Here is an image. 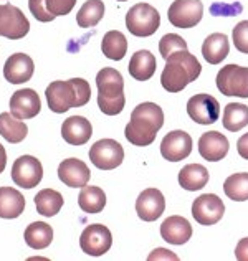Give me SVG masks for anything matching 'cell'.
I'll list each match as a JSON object with an SVG mask.
<instances>
[{
	"label": "cell",
	"instance_id": "6da1fadb",
	"mask_svg": "<svg viewBox=\"0 0 248 261\" xmlns=\"http://www.w3.org/2000/svg\"><path fill=\"white\" fill-rule=\"evenodd\" d=\"M48 108L53 113L63 114L71 108H81L89 102L91 88L83 78H71L68 81H53L48 85L46 91Z\"/></svg>",
	"mask_w": 248,
	"mask_h": 261
},
{
	"label": "cell",
	"instance_id": "7a4b0ae2",
	"mask_svg": "<svg viewBox=\"0 0 248 261\" xmlns=\"http://www.w3.org/2000/svg\"><path fill=\"white\" fill-rule=\"evenodd\" d=\"M202 66L189 50H179L165 60V68L161 74V85L165 91L179 93L192 81L201 76Z\"/></svg>",
	"mask_w": 248,
	"mask_h": 261
},
{
	"label": "cell",
	"instance_id": "3957f363",
	"mask_svg": "<svg viewBox=\"0 0 248 261\" xmlns=\"http://www.w3.org/2000/svg\"><path fill=\"white\" fill-rule=\"evenodd\" d=\"M98 86V106L106 116H116L122 113L126 105L124 96V80L121 73L114 68H103L96 74Z\"/></svg>",
	"mask_w": 248,
	"mask_h": 261
},
{
	"label": "cell",
	"instance_id": "277c9868",
	"mask_svg": "<svg viewBox=\"0 0 248 261\" xmlns=\"http://www.w3.org/2000/svg\"><path fill=\"white\" fill-rule=\"evenodd\" d=\"M126 27L134 37H151L159 30L161 15L153 5L144 2L136 4L126 13Z\"/></svg>",
	"mask_w": 248,
	"mask_h": 261
},
{
	"label": "cell",
	"instance_id": "5b68a950",
	"mask_svg": "<svg viewBox=\"0 0 248 261\" xmlns=\"http://www.w3.org/2000/svg\"><path fill=\"white\" fill-rule=\"evenodd\" d=\"M217 88L225 96L248 98V68L227 65L217 74Z\"/></svg>",
	"mask_w": 248,
	"mask_h": 261
},
{
	"label": "cell",
	"instance_id": "8992f818",
	"mask_svg": "<svg viewBox=\"0 0 248 261\" xmlns=\"http://www.w3.org/2000/svg\"><path fill=\"white\" fill-rule=\"evenodd\" d=\"M89 161L101 170H113L124 161V149L114 139H101L89 149Z\"/></svg>",
	"mask_w": 248,
	"mask_h": 261
},
{
	"label": "cell",
	"instance_id": "52a82bcc",
	"mask_svg": "<svg viewBox=\"0 0 248 261\" xmlns=\"http://www.w3.org/2000/svg\"><path fill=\"white\" fill-rule=\"evenodd\" d=\"M30 32V22L18 7L12 4L0 5V37L20 40Z\"/></svg>",
	"mask_w": 248,
	"mask_h": 261
},
{
	"label": "cell",
	"instance_id": "ba28073f",
	"mask_svg": "<svg viewBox=\"0 0 248 261\" xmlns=\"http://www.w3.org/2000/svg\"><path fill=\"white\" fill-rule=\"evenodd\" d=\"M204 5L201 0H176L167 10L169 22L176 29H192L202 20Z\"/></svg>",
	"mask_w": 248,
	"mask_h": 261
},
{
	"label": "cell",
	"instance_id": "9c48e42d",
	"mask_svg": "<svg viewBox=\"0 0 248 261\" xmlns=\"http://www.w3.org/2000/svg\"><path fill=\"white\" fill-rule=\"evenodd\" d=\"M113 245V235L108 226L101 223L89 225L80 237V246L83 253L89 256H103Z\"/></svg>",
	"mask_w": 248,
	"mask_h": 261
},
{
	"label": "cell",
	"instance_id": "30bf717a",
	"mask_svg": "<svg viewBox=\"0 0 248 261\" xmlns=\"http://www.w3.org/2000/svg\"><path fill=\"white\" fill-rule=\"evenodd\" d=\"M43 178L41 162L33 155H22L12 166V180L22 189H33Z\"/></svg>",
	"mask_w": 248,
	"mask_h": 261
},
{
	"label": "cell",
	"instance_id": "8fae6325",
	"mask_svg": "<svg viewBox=\"0 0 248 261\" xmlns=\"http://www.w3.org/2000/svg\"><path fill=\"white\" fill-rule=\"evenodd\" d=\"M225 214V205L222 198L215 194H204L197 197L192 203V217L201 225H215Z\"/></svg>",
	"mask_w": 248,
	"mask_h": 261
},
{
	"label": "cell",
	"instance_id": "7c38bea8",
	"mask_svg": "<svg viewBox=\"0 0 248 261\" xmlns=\"http://www.w3.org/2000/svg\"><path fill=\"white\" fill-rule=\"evenodd\" d=\"M187 114L199 124H213L220 118V102L210 94H195L187 101Z\"/></svg>",
	"mask_w": 248,
	"mask_h": 261
},
{
	"label": "cell",
	"instance_id": "4fadbf2b",
	"mask_svg": "<svg viewBox=\"0 0 248 261\" xmlns=\"http://www.w3.org/2000/svg\"><path fill=\"white\" fill-rule=\"evenodd\" d=\"M192 152V137L184 130H172L161 142V154L165 161L179 162Z\"/></svg>",
	"mask_w": 248,
	"mask_h": 261
},
{
	"label": "cell",
	"instance_id": "5bb4252c",
	"mask_svg": "<svg viewBox=\"0 0 248 261\" xmlns=\"http://www.w3.org/2000/svg\"><path fill=\"white\" fill-rule=\"evenodd\" d=\"M41 101L37 91H33L30 88L18 89L12 94L10 98V113L15 116L17 119H32L40 113Z\"/></svg>",
	"mask_w": 248,
	"mask_h": 261
},
{
	"label": "cell",
	"instance_id": "9a60e30c",
	"mask_svg": "<svg viewBox=\"0 0 248 261\" xmlns=\"http://www.w3.org/2000/svg\"><path fill=\"white\" fill-rule=\"evenodd\" d=\"M165 210V198L161 190L146 189L141 192V195L136 200L137 217L144 222H154L159 218Z\"/></svg>",
	"mask_w": 248,
	"mask_h": 261
},
{
	"label": "cell",
	"instance_id": "2e32d148",
	"mask_svg": "<svg viewBox=\"0 0 248 261\" xmlns=\"http://www.w3.org/2000/svg\"><path fill=\"white\" fill-rule=\"evenodd\" d=\"M35 71L33 60L25 53L10 55V58L5 61L4 66V76L12 85H22L30 81Z\"/></svg>",
	"mask_w": 248,
	"mask_h": 261
},
{
	"label": "cell",
	"instance_id": "e0dca14e",
	"mask_svg": "<svg viewBox=\"0 0 248 261\" xmlns=\"http://www.w3.org/2000/svg\"><path fill=\"white\" fill-rule=\"evenodd\" d=\"M58 177L66 187L83 189L91 178V170L83 161L71 157V159H66L58 166Z\"/></svg>",
	"mask_w": 248,
	"mask_h": 261
},
{
	"label": "cell",
	"instance_id": "ac0fdd59",
	"mask_svg": "<svg viewBox=\"0 0 248 261\" xmlns=\"http://www.w3.org/2000/svg\"><path fill=\"white\" fill-rule=\"evenodd\" d=\"M229 139L220 134L218 130H210L205 133L199 139V152L209 162H218L229 154Z\"/></svg>",
	"mask_w": 248,
	"mask_h": 261
},
{
	"label": "cell",
	"instance_id": "d6986e66",
	"mask_svg": "<svg viewBox=\"0 0 248 261\" xmlns=\"http://www.w3.org/2000/svg\"><path fill=\"white\" fill-rule=\"evenodd\" d=\"M61 136H63L65 142H68L70 146H83L93 136V126L83 116H71V118L63 121Z\"/></svg>",
	"mask_w": 248,
	"mask_h": 261
},
{
	"label": "cell",
	"instance_id": "ffe728a7",
	"mask_svg": "<svg viewBox=\"0 0 248 261\" xmlns=\"http://www.w3.org/2000/svg\"><path fill=\"white\" fill-rule=\"evenodd\" d=\"M161 237L170 245H184L192 237V226L189 220L184 217H169L161 225Z\"/></svg>",
	"mask_w": 248,
	"mask_h": 261
},
{
	"label": "cell",
	"instance_id": "44dd1931",
	"mask_svg": "<svg viewBox=\"0 0 248 261\" xmlns=\"http://www.w3.org/2000/svg\"><path fill=\"white\" fill-rule=\"evenodd\" d=\"M157 130H159V127L153 124V122L141 118H131L129 124L126 126V130H124V136H126V139L131 144L144 147L151 146L156 141Z\"/></svg>",
	"mask_w": 248,
	"mask_h": 261
},
{
	"label": "cell",
	"instance_id": "7402d4cb",
	"mask_svg": "<svg viewBox=\"0 0 248 261\" xmlns=\"http://www.w3.org/2000/svg\"><path fill=\"white\" fill-rule=\"evenodd\" d=\"M157 68L156 57L149 50H139L131 57L128 71L137 81H147L154 76Z\"/></svg>",
	"mask_w": 248,
	"mask_h": 261
},
{
	"label": "cell",
	"instance_id": "603a6c76",
	"mask_svg": "<svg viewBox=\"0 0 248 261\" xmlns=\"http://www.w3.org/2000/svg\"><path fill=\"white\" fill-rule=\"evenodd\" d=\"M230 51V42L225 33H212L202 45V55L207 63L218 65L227 58Z\"/></svg>",
	"mask_w": 248,
	"mask_h": 261
},
{
	"label": "cell",
	"instance_id": "cb8c5ba5",
	"mask_svg": "<svg viewBox=\"0 0 248 261\" xmlns=\"http://www.w3.org/2000/svg\"><path fill=\"white\" fill-rule=\"evenodd\" d=\"M25 210V198L17 189L0 187V218H18Z\"/></svg>",
	"mask_w": 248,
	"mask_h": 261
},
{
	"label": "cell",
	"instance_id": "d4e9b609",
	"mask_svg": "<svg viewBox=\"0 0 248 261\" xmlns=\"http://www.w3.org/2000/svg\"><path fill=\"white\" fill-rule=\"evenodd\" d=\"M209 182V170L201 164H187L179 172V184L185 190H201Z\"/></svg>",
	"mask_w": 248,
	"mask_h": 261
},
{
	"label": "cell",
	"instance_id": "484cf974",
	"mask_svg": "<svg viewBox=\"0 0 248 261\" xmlns=\"http://www.w3.org/2000/svg\"><path fill=\"white\" fill-rule=\"evenodd\" d=\"M27 134H29V127L22 121L17 119L12 113H2L0 114V136L10 144L22 142Z\"/></svg>",
	"mask_w": 248,
	"mask_h": 261
},
{
	"label": "cell",
	"instance_id": "4316f807",
	"mask_svg": "<svg viewBox=\"0 0 248 261\" xmlns=\"http://www.w3.org/2000/svg\"><path fill=\"white\" fill-rule=\"evenodd\" d=\"M53 240V228L45 222L30 223L25 228V243L33 250H45Z\"/></svg>",
	"mask_w": 248,
	"mask_h": 261
},
{
	"label": "cell",
	"instance_id": "83f0119b",
	"mask_svg": "<svg viewBox=\"0 0 248 261\" xmlns=\"http://www.w3.org/2000/svg\"><path fill=\"white\" fill-rule=\"evenodd\" d=\"M37 212L43 217H55L63 208V195L53 189H43L35 195Z\"/></svg>",
	"mask_w": 248,
	"mask_h": 261
},
{
	"label": "cell",
	"instance_id": "f1b7e54d",
	"mask_svg": "<svg viewBox=\"0 0 248 261\" xmlns=\"http://www.w3.org/2000/svg\"><path fill=\"white\" fill-rule=\"evenodd\" d=\"M101 50L106 58L114 60V61H121L128 53V40L124 37V33H121L118 30L108 32L106 35L103 37Z\"/></svg>",
	"mask_w": 248,
	"mask_h": 261
},
{
	"label": "cell",
	"instance_id": "f546056e",
	"mask_svg": "<svg viewBox=\"0 0 248 261\" xmlns=\"http://www.w3.org/2000/svg\"><path fill=\"white\" fill-rule=\"evenodd\" d=\"M78 205L83 212H86L89 215L100 214L106 207V194L100 187H88V185H85L78 195Z\"/></svg>",
	"mask_w": 248,
	"mask_h": 261
},
{
	"label": "cell",
	"instance_id": "4dcf8cb0",
	"mask_svg": "<svg viewBox=\"0 0 248 261\" xmlns=\"http://www.w3.org/2000/svg\"><path fill=\"white\" fill-rule=\"evenodd\" d=\"M222 124L230 133H238L248 124V106L242 102H230L224 109Z\"/></svg>",
	"mask_w": 248,
	"mask_h": 261
},
{
	"label": "cell",
	"instance_id": "1f68e13d",
	"mask_svg": "<svg viewBox=\"0 0 248 261\" xmlns=\"http://www.w3.org/2000/svg\"><path fill=\"white\" fill-rule=\"evenodd\" d=\"M105 17V4L103 0H88L77 13V23L80 29H91L98 25Z\"/></svg>",
	"mask_w": 248,
	"mask_h": 261
},
{
	"label": "cell",
	"instance_id": "d6a6232c",
	"mask_svg": "<svg viewBox=\"0 0 248 261\" xmlns=\"http://www.w3.org/2000/svg\"><path fill=\"white\" fill-rule=\"evenodd\" d=\"M224 192L233 202L248 200V174L240 172V174L230 175L224 182Z\"/></svg>",
	"mask_w": 248,
	"mask_h": 261
},
{
	"label": "cell",
	"instance_id": "836d02e7",
	"mask_svg": "<svg viewBox=\"0 0 248 261\" xmlns=\"http://www.w3.org/2000/svg\"><path fill=\"white\" fill-rule=\"evenodd\" d=\"M179 50H187V42L177 33H167L164 35L159 42V51L162 55L164 60H167L172 53H176Z\"/></svg>",
	"mask_w": 248,
	"mask_h": 261
},
{
	"label": "cell",
	"instance_id": "e575fe53",
	"mask_svg": "<svg viewBox=\"0 0 248 261\" xmlns=\"http://www.w3.org/2000/svg\"><path fill=\"white\" fill-rule=\"evenodd\" d=\"M232 40L240 53L248 55V20H243V22L235 25V29L232 32Z\"/></svg>",
	"mask_w": 248,
	"mask_h": 261
},
{
	"label": "cell",
	"instance_id": "d590c367",
	"mask_svg": "<svg viewBox=\"0 0 248 261\" xmlns=\"http://www.w3.org/2000/svg\"><path fill=\"white\" fill-rule=\"evenodd\" d=\"M29 9L32 12V15L35 17L38 22H43V23H48V22H53L55 15H52L50 12L46 9V0H29Z\"/></svg>",
	"mask_w": 248,
	"mask_h": 261
},
{
	"label": "cell",
	"instance_id": "8d00e7d4",
	"mask_svg": "<svg viewBox=\"0 0 248 261\" xmlns=\"http://www.w3.org/2000/svg\"><path fill=\"white\" fill-rule=\"evenodd\" d=\"M77 5V0H46V9L55 17L68 15Z\"/></svg>",
	"mask_w": 248,
	"mask_h": 261
},
{
	"label": "cell",
	"instance_id": "74e56055",
	"mask_svg": "<svg viewBox=\"0 0 248 261\" xmlns=\"http://www.w3.org/2000/svg\"><path fill=\"white\" fill-rule=\"evenodd\" d=\"M235 258L238 261H248V237L240 240L235 246Z\"/></svg>",
	"mask_w": 248,
	"mask_h": 261
},
{
	"label": "cell",
	"instance_id": "f35d334b",
	"mask_svg": "<svg viewBox=\"0 0 248 261\" xmlns=\"http://www.w3.org/2000/svg\"><path fill=\"white\" fill-rule=\"evenodd\" d=\"M237 150H238V155L242 157V159L248 161V133L243 134L237 141Z\"/></svg>",
	"mask_w": 248,
	"mask_h": 261
},
{
	"label": "cell",
	"instance_id": "ab89813d",
	"mask_svg": "<svg viewBox=\"0 0 248 261\" xmlns=\"http://www.w3.org/2000/svg\"><path fill=\"white\" fill-rule=\"evenodd\" d=\"M161 258H164V259H179L174 253L169 251V250H164V248H157L149 255V259H161Z\"/></svg>",
	"mask_w": 248,
	"mask_h": 261
},
{
	"label": "cell",
	"instance_id": "60d3db41",
	"mask_svg": "<svg viewBox=\"0 0 248 261\" xmlns=\"http://www.w3.org/2000/svg\"><path fill=\"white\" fill-rule=\"evenodd\" d=\"M215 9H220V13H225V15H235L237 12H233V9H242V5H237V7H233V5H213Z\"/></svg>",
	"mask_w": 248,
	"mask_h": 261
},
{
	"label": "cell",
	"instance_id": "b9f144b4",
	"mask_svg": "<svg viewBox=\"0 0 248 261\" xmlns=\"http://www.w3.org/2000/svg\"><path fill=\"white\" fill-rule=\"evenodd\" d=\"M7 167V152H5V147L0 144V174L4 172Z\"/></svg>",
	"mask_w": 248,
	"mask_h": 261
},
{
	"label": "cell",
	"instance_id": "7bdbcfd3",
	"mask_svg": "<svg viewBox=\"0 0 248 261\" xmlns=\"http://www.w3.org/2000/svg\"><path fill=\"white\" fill-rule=\"evenodd\" d=\"M116 2H126V0H116Z\"/></svg>",
	"mask_w": 248,
	"mask_h": 261
}]
</instances>
